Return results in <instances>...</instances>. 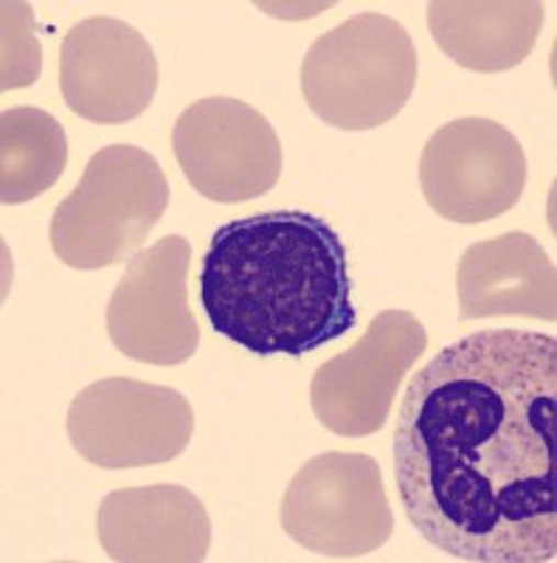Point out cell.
Here are the masks:
<instances>
[{
  "instance_id": "obj_1",
  "label": "cell",
  "mask_w": 557,
  "mask_h": 563,
  "mask_svg": "<svg viewBox=\"0 0 557 563\" xmlns=\"http://www.w3.org/2000/svg\"><path fill=\"white\" fill-rule=\"evenodd\" d=\"M414 530L468 563L557 561V341L481 330L414 372L394 429Z\"/></svg>"
},
{
  "instance_id": "obj_2",
  "label": "cell",
  "mask_w": 557,
  "mask_h": 563,
  "mask_svg": "<svg viewBox=\"0 0 557 563\" xmlns=\"http://www.w3.org/2000/svg\"><path fill=\"white\" fill-rule=\"evenodd\" d=\"M214 333L254 355H304L358 324L349 254L310 211H259L214 231L200 268Z\"/></svg>"
},
{
  "instance_id": "obj_3",
  "label": "cell",
  "mask_w": 557,
  "mask_h": 563,
  "mask_svg": "<svg viewBox=\"0 0 557 563\" xmlns=\"http://www.w3.org/2000/svg\"><path fill=\"white\" fill-rule=\"evenodd\" d=\"M416 48L394 18L364 12L321 34L301 63V93L335 130L391 122L416 88Z\"/></svg>"
},
{
  "instance_id": "obj_4",
  "label": "cell",
  "mask_w": 557,
  "mask_h": 563,
  "mask_svg": "<svg viewBox=\"0 0 557 563\" xmlns=\"http://www.w3.org/2000/svg\"><path fill=\"white\" fill-rule=\"evenodd\" d=\"M167 206L158 161L133 144H110L90 155L77 189L54 211L52 249L68 268H113L138 254Z\"/></svg>"
},
{
  "instance_id": "obj_5",
  "label": "cell",
  "mask_w": 557,
  "mask_h": 563,
  "mask_svg": "<svg viewBox=\"0 0 557 563\" xmlns=\"http://www.w3.org/2000/svg\"><path fill=\"white\" fill-rule=\"evenodd\" d=\"M282 530L321 558H364L394 532L380 465L369 454L327 451L290 479Z\"/></svg>"
},
{
  "instance_id": "obj_6",
  "label": "cell",
  "mask_w": 557,
  "mask_h": 563,
  "mask_svg": "<svg viewBox=\"0 0 557 563\" xmlns=\"http://www.w3.org/2000/svg\"><path fill=\"white\" fill-rule=\"evenodd\" d=\"M192 434V406L172 386L108 378L79 391L68 409L71 445L108 471L172 462Z\"/></svg>"
},
{
  "instance_id": "obj_7",
  "label": "cell",
  "mask_w": 557,
  "mask_h": 563,
  "mask_svg": "<svg viewBox=\"0 0 557 563\" xmlns=\"http://www.w3.org/2000/svg\"><path fill=\"white\" fill-rule=\"evenodd\" d=\"M172 153L194 192L214 203H245L282 178V141L257 108L231 97L189 104L172 130Z\"/></svg>"
},
{
  "instance_id": "obj_8",
  "label": "cell",
  "mask_w": 557,
  "mask_h": 563,
  "mask_svg": "<svg viewBox=\"0 0 557 563\" xmlns=\"http://www.w3.org/2000/svg\"><path fill=\"white\" fill-rule=\"evenodd\" d=\"M526 153L504 124L465 115L443 124L420 158V186L450 223H487L513 209L526 186Z\"/></svg>"
},
{
  "instance_id": "obj_9",
  "label": "cell",
  "mask_w": 557,
  "mask_h": 563,
  "mask_svg": "<svg viewBox=\"0 0 557 563\" xmlns=\"http://www.w3.org/2000/svg\"><path fill=\"white\" fill-rule=\"evenodd\" d=\"M428 346L423 321L409 310H383L353 346L321 364L310 384V406L338 437L378 434L403 378Z\"/></svg>"
},
{
  "instance_id": "obj_10",
  "label": "cell",
  "mask_w": 557,
  "mask_h": 563,
  "mask_svg": "<svg viewBox=\"0 0 557 563\" xmlns=\"http://www.w3.org/2000/svg\"><path fill=\"white\" fill-rule=\"evenodd\" d=\"M192 245L180 234L127 260L108 301V335L122 355L153 366H178L198 352L200 327L189 308Z\"/></svg>"
},
{
  "instance_id": "obj_11",
  "label": "cell",
  "mask_w": 557,
  "mask_h": 563,
  "mask_svg": "<svg viewBox=\"0 0 557 563\" xmlns=\"http://www.w3.org/2000/svg\"><path fill=\"white\" fill-rule=\"evenodd\" d=\"M158 57L138 29L115 18H88L65 34L59 90L68 110L93 124L133 122L153 104Z\"/></svg>"
},
{
  "instance_id": "obj_12",
  "label": "cell",
  "mask_w": 557,
  "mask_h": 563,
  "mask_svg": "<svg viewBox=\"0 0 557 563\" xmlns=\"http://www.w3.org/2000/svg\"><path fill=\"white\" fill-rule=\"evenodd\" d=\"M104 552L122 563H200L212 547L203 501L180 485L122 487L99 505Z\"/></svg>"
},
{
  "instance_id": "obj_13",
  "label": "cell",
  "mask_w": 557,
  "mask_h": 563,
  "mask_svg": "<svg viewBox=\"0 0 557 563\" xmlns=\"http://www.w3.org/2000/svg\"><path fill=\"white\" fill-rule=\"evenodd\" d=\"M459 319L530 316L557 319V274L544 245L526 231L470 245L456 271Z\"/></svg>"
},
{
  "instance_id": "obj_14",
  "label": "cell",
  "mask_w": 557,
  "mask_h": 563,
  "mask_svg": "<svg viewBox=\"0 0 557 563\" xmlns=\"http://www.w3.org/2000/svg\"><path fill=\"white\" fill-rule=\"evenodd\" d=\"M541 0H434L428 29L456 65L481 74L524 63L544 26Z\"/></svg>"
},
{
  "instance_id": "obj_15",
  "label": "cell",
  "mask_w": 557,
  "mask_h": 563,
  "mask_svg": "<svg viewBox=\"0 0 557 563\" xmlns=\"http://www.w3.org/2000/svg\"><path fill=\"white\" fill-rule=\"evenodd\" d=\"M68 164V135L52 113L12 108L0 115V200L18 206L48 192Z\"/></svg>"
},
{
  "instance_id": "obj_16",
  "label": "cell",
  "mask_w": 557,
  "mask_h": 563,
  "mask_svg": "<svg viewBox=\"0 0 557 563\" xmlns=\"http://www.w3.org/2000/svg\"><path fill=\"white\" fill-rule=\"evenodd\" d=\"M3 82L0 88H29L43 70V48L34 34V14L29 3H3Z\"/></svg>"
}]
</instances>
